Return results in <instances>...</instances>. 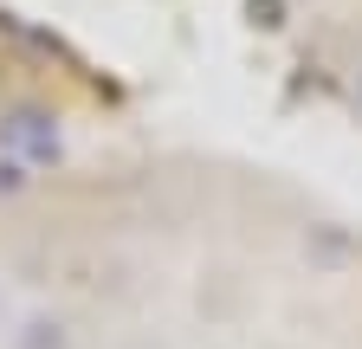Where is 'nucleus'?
Instances as JSON below:
<instances>
[{"mask_svg":"<svg viewBox=\"0 0 362 349\" xmlns=\"http://www.w3.org/2000/svg\"><path fill=\"white\" fill-rule=\"evenodd\" d=\"M356 104H362V84H356Z\"/></svg>","mask_w":362,"mask_h":349,"instance_id":"7ed1b4c3","label":"nucleus"},{"mask_svg":"<svg viewBox=\"0 0 362 349\" xmlns=\"http://www.w3.org/2000/svg\"><path fill=\"white\" fill-rule=\"evenodd\" d=\"M246 13H252L265 32H279V26H285V0H246Z\"/></svg>","mask_w":362,"mask_h":349,"instance_id":"f03ea898","label":"nucleus"},{"mask_svg":"<svg viewBox=\"0 0 362 349\" xmlns=\"http://www.w3.org/2000/svg\"><path fill=\"white\" fill-rule=\"evenodd\" d=\"M0 149L20 162H59V117L39 104H13L0 117Z\"/></svg>","mask_w":362,"mask_h":349,"instance_id":"f257e3e1","label":"nucleus"}]
</instances>
